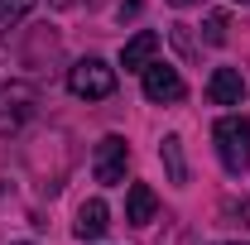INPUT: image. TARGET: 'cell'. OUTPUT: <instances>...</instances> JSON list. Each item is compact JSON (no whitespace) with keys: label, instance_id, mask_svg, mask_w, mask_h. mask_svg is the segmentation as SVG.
I'll return each instance as SVG.
<instances>
[{"label":"cell","instance_id":"1","mask_svg":"<svg viewBox=\"0 0 250 245\" xmlns=\"http://www.w3.org/2000/svg\"><path fill=\"white\" fill-rule=\"evenodd\" d=\"M212 140H217V159L226 173H246L250 163V121L246 116H221L212 125Z\"/></svg>","mask_w":250,"mask_h":245},{"label":"cell","instance_id":"2","mask_svg":"<svg viewBox=\"0 0 250 245\" xmlns=\"http://www.w3.org/2000/svg\"><path fill=\"white\" fill-rule=\"evenodd\" d=\"M67 92L77 96V101H106V96L116 92V67L101 58H82L67 67Z\"/></svg>","mask_w":250,"mask_h":245},{"label":"cell","instance_id":"3","mask_svg":"<svg viewBox=\"0 0 250 245\" xmlns=\"http://www.w3.org/2000/svg\"><path fill=\"white\" fill-rule=\"evenodd\" d=\"M39 111V92L29 82H5L0 87V140H15Z\"/></svg>","mask_w":250,"mask_h":245},{"label":"cell","instance_id":"4","mask_svg":"<svg viewBox=\"0 0 250 245\" xmlns=\"http://www.w3.org/2000/svg\"><path fill=\"white\" fill-rule=\"evenodd\" d=\"M125 163H130V144H125L121 135H106V140L96 144V154H92V173H96V183L116 187V183L125 178Z\"/></svg>","mask_w":250,"mask_h":245},{"label":"cell","instance_id":"5","mask_svg":"<svg viewBox=\"0 0 250 245\" xmlns=\"http://www.w3.org/2000/svg\"><path fill=\"white\" fill-rule=\"evenodd\" d=\"M145 96H149L154 106L183 101L188 87H183V77H178V67H168V62H149V67H145Z\"/></svg>","mask_w":250,"mask_h":245},{"label":"cell","instance_id":"6","mask_svg":"<svg viewBox=\"0 0 250 245\" xmlns=\"http://www.w3.org/2000/svg\"><path fill=\"white\" fill-rule=\"evenodd\" d=\"M207 101H212V106H241V101H246L241 72H236V67H217V72L207 77Z\"/></svg>","mask_w":250,"mask_h":245},{"label":"cell","instance_id":"7","mask_svg":"<svg viewBox=\"0 0 250 245\" xmlns=\"http://www.w3.org/2000/svg\"><path fill=\"white\" fill-rule=\"evenodd\" d=\"M154 53H159V34H154V29H140L135 39H125L121 67H125V72H145V67L154 62Z\"/></svg>","mask_w":250,"mask_h":245},{"label":"cell","instance_id":"8","mask_svg":"<svg viewBox=\"0 0 250 245\" xmlns=\"http://www.w3.org/2000/svg\"><path fill=\"white\" fill-rule=\"evenodd\" d=\"M159 212V197L149 183H130V192H125V221L130 226H149Z\"/></svg>","mask_w":250,"mask_h":245},{"label":"cell","instance_id":"9","mask_svg":"<svg viewBox=\"0 0 250 245\" xmlns=\"http://www.w3.org/2000/svg\"><path fill=\"white\" fill-rule=\"evenodd\" d=\"M106 202H101V197H92V202H82V207H77V236H82V241H101V236H106V226H111V221H106Z\"/></svg>","mask_w":250,"mask_h":245},{"label":"cell","instance_id":"10","mask_svg":"<svg viewBox=\"0 0 250 245\" xmlns=\"http://www.w3.org/2000/svg\"><path fill=\"white\" fill-rule=\"evenodd\" d=\"M159 159H164V168H168V183H173V187H183V183H188L183 140H178V135H164V144H159Z\"/></svg>","mask_w":250,"mask_h":245},{"label":"cell","instance_id":"11","mask_svg":"<svg viewBox=\"0 0 250 245\" xmlns=\"http://www.w3.org/2000/svg\"><path fill=\"white\" fill-rule=\"evenodd\" d=\"M29 10H34V0H0V34H10Z\"/></svg>","mask_w":250,"mask_h":245},{"label":"cell","instance_id":"12","mask_svg":"<svg viewBox=\"0 0 250 245\" xmlns=\"http://www.w3.org/2000/svg\"><path fill=\"white\" fill-rule=\"evenodd\" d=\"M226 29H231V20H226V15H207V43H226Z\"/></svg>","mask_w":250,"mask_h":245},{"label":"cell","instance_id":"13","mask_svg":"<svg viewBox=\"0 0 250 245\" xmlns=\"http://www.w3.org/2000/svg\"><path fill=\"white\" fill-rule=\"evenodd\" d=\"M173 43H178V48H183L188 58H192V53H197V43H192V34H188V24H173Z\"/></svg>","mask_w":250,"mask_h":245},{"label":"cell","instance_id":"14","mask_svg":"<svg viewBox=\"0 0 250 245\" xmlns=\"http://www.w3.org/2000/svg\"><path fill=\"white\" fill-rule=\"evenodd\" d=\"M168 5H178V10H188V5H202V0H168Z\"/></svg>","mask_w":250,"mask_h":245},{"label":"cell","instance_id":"15","mask_svg":"<svg viewBox=\"0 0 250 245\" xmlns=\"http://www.w3.org/2000/svg\"><path fill=\"white\" fill-rule=\"evenodd\" d=\"M48 5H58V10H67V5H72V0H48Z\"/></svg>","mask_w":250,"mask_h":245},{"label":"cell","instance_id":"16","mask_svg":"<svg viewBox=\"0 0 250 245\" xmlns=\"http://www.w3.org/2000/svg\"><path fill=\"white\" fill-rule=\"evenodd\" d=\"M236 5H250V0H236Z\"/></svg>","mask_w":250,"mask_h":245},{"label":"cell","instance_id":"17","mask_svg":"<svg viewBox=\"0 0 250 245\" xmlns=\"http://www.w3.org/2000/svg\"><path fill=\"white\" fill-rule=\"evenodd\" d=\"M20 245H29V241H20Z\"/></svg>","mask_w":250,"mask_h":245},{"label":"cell","instance_id":"18","mask_svg":"<svg viewBox=\"0 0 250 245\" xmlns=\"http://www.w3.org/2000/svg\"><path fill=\"white\" fill-rule=\"evenodd\" d=\"M236 245H241V241H236Z\"/></svg>","mask_w":250,"mask_h":245}]
</instances>
